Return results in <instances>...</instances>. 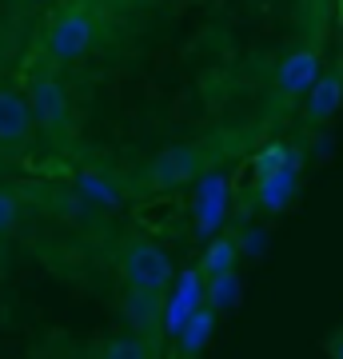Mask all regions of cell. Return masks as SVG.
Listing matches in <instances>:
<instances>
[{"mask_svg": "<svg viewBox=\"0 0 343 359\" xmlns=\"http://www.w3.org/2000/svg\"><path fill=\"white\" fill-rule=\"evenodd\" d=\"M339 100H343V72H331V76L316 80V96H311L307 116H311L316 124H323V120L339 108Z\"/></svg>", "mask_w": 343, "mask_h": 359, "instance_id": "8", "label": "cell"}, {"mask_svg": "<svg viewBox=\"0 0 343 359\" xmlns=\"http://www.w3.org/2000/svg\"><path fill=\"white\" fill-rule=\"evenodd\" d=\"M16 216H20V196L16 192H0V236L16 224Z\"/></svg>", "mask_w": 343, "mask_h": 359, "instance_id": "13", "label": "cell"}, {"mask_svg": "<svg viewBox=\"0 0 343 359\" xmlns=\"http://www.w3.org/2000/svg\"><path fill=\"white\" fill-rule=\"evenodd\" d=\"M120 276H124L128 287H152V292H164L172 283V259L160 252L148 240H132L120 256Z\"/></svg>", "mask_w": 343, "mask_h": 359, "instance_id": "2", "label": "cell"}, {"mask_svg": "<svg viewBox=\"0 0 343 359\" xmlns=\"http://www.w3.org/2000/svg\"><path fill=\"white\" fill-rule=\"evenodd\" d=\"M228 271H236V240H216L203 256V280H216Z\"/></svg>", "mask_w": 343, "mask_h": 359, "instance_id": "10", "label": "cell"}, {"mask_svg": "<svg viewBox=\"0 0 343 359\" xmlns=\"http://www.w3.org/2000/svg\"><path fill=\"white\" fill-rule=\"evenodd\" d=\"M32 4H40V0H32Z\"/></svg>", "mask_w": 343, "mask_h": 359, "instance_id": "15", "label": "cell"}, {"mask_svg": "<svg viewBox=\"0 0 343 359\" xmlns=\"http://www.w3.org/2000/svg\"><path fill=\"white\" fill-rule=\"evenodd\" d=\"M32 104L13 88H0V144H25L32 132Z\"/></svg>", "mask_w": 343, "mask_h": 359, "instance_id": "4", "label": "cell"}, {"mask_svg": "<svg viewBox=\"0 0 343 359\" xmlns=\"http://www.w3.org/2000/svg\"><path fill=\"white\" fill-rule=\"evenodd\" d=\"M316 76H319V56L316 52H295L280 68V92L283 96H300V92L316 88Z\"/></svg>", "mask_w": 343, "mask_h": 359, "instance_id": "5", "label": "cell"}, {"mask_svg": "<svg viewBox=\"0 0 343 359\" xmlns=\"http://www.w3.org/2000/svg\"><path fill=\"white\" fill-rule=\"evenodd\" d=\"M212 283V308H224L231 295H236V271H228V276H216Z\"/></svg>", "mask_w": 343, "mask_h": 359, "instance_id": "12", "label": "cell"}, {"mask_svg": "<svg viewBox=\"0 0 343 359\" xmlns=\"http://www.w3.org/2000/svg\"><path fill=\"white\" fill-rule=\"evenodd\" d=\"M212 164H216V156L208 152L203 144H176V148H164L160 156H152L136 172V184L144 192H168V188H180V184L196 180Z\"/></svg>", "mask_w": 343, "mask_h": 359, "instance_id": "1", "label": "cell"}, {"mask_svg": "<svg viewBox=\"0 0 343 359\" xmlns=\"http://www.w3.org/2000/svg\"><path fill=\"white\" fill-rule=\"evenodd\" d=\"M96 36V20L84 8H68L64 16H56V25L48 28V60L52 65H72L92 48Z\"/></svg>", "mask_w": 343, "mask_h": 359, "instance_id": "3", "label": "cell"}, {"mask_svg": "<svg viewBox=\"0 0 343 359\" xmlns=\"http://www.w3.org/2000/svg\"><path fill=\"white\" fill-rule=\"evenodd\" d=\"M220 208H224V180L208 176L200 188V228L212 231L220 224Z\"/></svg>", "mask_w": 343, "mask_h": 359, "instance_id": "9", "label": "cell"}, {"mask_svg": "<svg viewBox=\"0 0 343 359\" xmlns=\"http://www.w3.org/2000/svg\"><path fill=\"white\" fill-rule=\"evenodd\" d=\"M32 112L44 128H60L64 124V96H60V84L52 76H36L32 80Z\"/></svg>", "mask_w": 343, "mask_h": 359, "instance_id": "6", "label": "cell"}, {"mask_svg": "<svg viewBox=\"0 0 343 359\" xmlns=\"http://www.w3.org/2000/svg\"><path fill=\"white\" fill-rule=\"evenodd\" d=\"M124 311L144 335H152L156 323H160V292H152V287H128L124 292Z\"/></svg>", "mask_w": 343, "mask_h": 359, "instance_id": "7", "label": "cell"}, {"mask_svg": "<svg viewBox=\"0 0 343 359\" xmlns=\"http://www.w3.org/2000/svg\"><path fill=\"white\" fill-rule=\"evenodd\" d=\"M335 355H343V344H335Z\"/></svg>", "mask_w": 343, "mask_h": 359, "instance_id": "14", "label": "cell"}, {"mask_svg": "<svg viewBox=\"0 0 343 359\" xmlns=\"http://www.w3.org/2000/svg\"><path fill=\"white\" fill-rule=\"evenodd\" d=\"M208 332H212V311H191L188 323H184V351H196V347L208 339Z\"/></svg>", "mask_w": 343, "mask_h": 359, "instance_id": "11", "label": "cell"}]
</instances>
